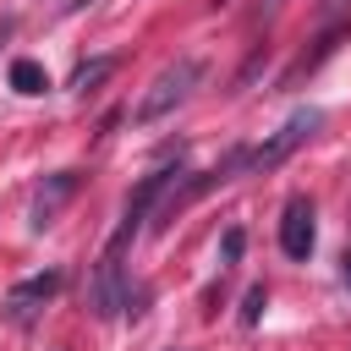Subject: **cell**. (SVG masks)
<instances>
[{"instance_id":"obj_1","label":"cell","mask_w":351,"mask_h":351,"mask_svg":"<svg viewBox=\"0 0 351 351\" xmlns=\"http://www.w3.org/2000/svg\"><path fill=\"white\" fill-rule=\"evenodd\" d=\"M197 82H203V60H197V55H181V60H170V66H165V71L148 82V93L137 99L132 121H137V126H154V121L176 115V104H186Z\"/></svg>"},{"instance_id":"obj_2","label":"cell","mask_w":351,"mask_h":351,"mask_svg":"<svg viewBox=\"0 0 351 351\" xmlns=\"http://www.w3.org/2000/svg\"><path fill=\"white\" fill-rule=\"evenodd\" d=\"M181 176V165H159V170H148L143 181H137V192L126 197V208H121V225H115V236H110V247L104 252H126V241L143 230V219H148V208L170 192V181Z\"/></svg>"},{"instance_id":"obj_3","label":"cell","mask_w":351,"mask_h":351,"mask_svg":"<svg viewBox=\"0 0 351 351\" xmlns=\"http://www.w3.org/2000/svg\"><path fill=\"white\" fill-rule=\"evenodd\" d=\"M318 121H324L318 110H291V115H285V126H280V132H274L263 148H247V170H252V176L280 170V165H285V159H291V154H296V148H302V143L318 132Z\"/></svg>"},{"instance_id":"obj_4","label":"cell","mask_w":351,"mask_h":351,"mask_svg":"<svg viewBox=\"0 0 351 351\" xmlns=\"http://www.w3.org/2000/svg\"><path fill=\"white\" fill-rule=\"evenodd\" d=\"M121 307H132L126 269H121V252H104V258L93 263V280H88V313H93V318H115Z\"/></svg>"},{"instance_id":"obj_5","label":"cell","mask_w":351,"mask_h":351,"mask_svg":"<svg viewBox=\"0 0 351 351\" xmlns=\"http://www.w3.org/2000/svg\"><path fill=\"white\" fill-rule=\"evenodd\" d=\"M60 285H66V274H60V269H44V274L16 280V285L5 291V318H11V324H33V313H38L44 302H55V296H60Z\"/></svg>"},{"instance_id":"obj_6","label":"cell","mask_w":351,"mask_h":351,"mask_svg":"<svg viewBox=\"0 0 351 351\" xmlns=\"http://www.w3.org/2000/svg\"><path fill=\"white\" fill-rule=\"evenodd\" d=\"M313 241H318V230H313V197L296 192V197H285V208H280V252L296 258V263H307Z\"/></svg>"},{"instance_id":"obj_7","label":"cell","mask_w":351,"mask_h":351,"mask_svg":"<svg viewBox=\"0 0 351 351\" xmlns=\"http://www.w3.org/2000/svg\"><path fill=\"white\" fill-rule=\"evenodd\" d=\"M77 186H82V176L77 170H60V176H49L44 186H38V197H33V230H44V225H55V214L77 197Z\"/></svg>"},{"instance_id":"obj_8","label":"cell","mask_w":351,"mask_h":351,"mask_svg":"<svg viewBox=\"0 0 351 351\" xmlns=\"http://www.w3.org/2000/svg\"><path fill=\"white\" fill-rule=\"evenodd\" d=\"M346 38H351V22H335V27H324V33L313 38V49H302V55H296V66L280 77V88H296L307 71H318V66H324V60H329V55H335Z\"/></svg>"},{"instance_id":"obj_9","label":"cell","mask_w":351,"mask_h":351,"mask_svg":"<svg viewBox=\"0 0 351 351\" xmlns=\"http://www.w3.org/2000/svg\"><path fill=\"white\" fill-rule=\"evenodd\" d=\"M11 88H16V93H44V88H49V77H44V66H38V60H27V55H22V60H11Z\"/></svg>"},{"instance_id":"obj_10","label":"cell","mask_w":351,"mask_h":351,"mask_svg":"<svg viewBox=\"0 0 351 351\" xmlns=\"http://www.w3.org/2000/svg\"><path fill=\"white\" fill-rule=\"evenodd\" d=\"M115 71V55H104V60H88V66H77L71 71V93H88V88H99L104 77Z\"/></svg>"},{"instance_id":"obj_11","label":"cell","mask_w":351,"mask_h":351,"mask_svg":"<svg viewBox=\"0 0 351 351\" xmlns=\"http://www.w3.org/2000/svg\"><path fill=\"white\" fill-rule=\"evenodd\" d=\"M263 307H269V291L263 285H247V296H241V329H258Z\"/></svg>"},{"instance_id":"obj_12","label":"cell","mask_w":351,"mask_h":351,"mask_svg":"<svg viewBox=\"0 0 351 351\" xmlns=\"http://www.w3.org/2000/svg\"><path fill=\"white\" fill-rule=\"evenodd\" d=\"M241 252H247V230H241V225H230V230H225V241H219L225 269H230V263H241Z\"/></svg>"},{"instance_id":"obj_13","label":"cell","mask_w":351,"mask_h":351,"mask_svg":"<svg viewBox=\"0 0 351 351\" xmlns=\"http://www.w3.org/2000/svg\"><path fill=\"white\" fill-rule=\"evenodd\" d=\"M318 5H324V11H346L351 0H318Z\"/></svg>"},{"instance_id":"obj_14","label":"cell","mask_w":351,"mask_h":351,"mask_svg":"<svg viewBox=\"0 0 351 351\" xmlns=\"http://www.w3.org/2000/svg\"><path fill=\"white\" fill-rule=\"evenodd\" d=\"M340 274H346V285H351V252H346V258H340Z\"/></svg>"},{"instance_id":"obj_15","label":"cell","mask_w":351,"mask_h":351,"mask_svg":"<svg viewBox=\"0 0 351 351\" xmlns=\"http://www.w3.org/2000/svg\"><path fill=\"white\" fill-rule=\"evenodd\" d=\"M208 5H225V0H208Z\"/></svg>"}]
</instances>
